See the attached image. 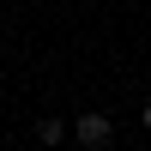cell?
<instances>
[{"mask_svg":"<svg viewBox=\"0 0 151 151\" xmlns=\"http://www.w3.org/2000/svg\"><path fill=\"white\" fill-rule=\"evenodd\" d=\"M36 139H42V145H60V139H67V121L42 115V121H36Z\"/></svg>","mask_w":151,"mask_h":151,"instance_id":"obj_2","label":"cell"},{"mask_svg":"<svg viewBox=\"0 0 151 151\" xmlns=\"http://www.w3.org/2000/svg\"><path fill=\"white\" fill-rule=\"evenodd\" d=\"M139 127H145V133H151V103H145V109H139Z\"/></svg>","mask_w":151,"mask_h":151,"instance_id":"obj_3","label":"cell"},{"mask_svg":"<svg viewBox=\"0 0 151 151\" xmlns=\"http://www.w3.org/2000/svg\"><path fill=\"white\" fill-rule=\"evenodd\" d=\"M73 139L91 145V151H103V145H115V121H109L103 109H85V115L73 121Z\"/></svg>","mask_w":151,"mask_h":151,"instance_id":"obj_1","label":"cell"}]
</instances>
